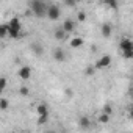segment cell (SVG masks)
Here are the masks:
<instances>
[{"label":"cell","mask_w":133,"mask_h":133,"mask_svg":"<svg viewBox=\"0 0 133 133\" xmlns=\"http://www.w3.org/2000/svg\"><path fill=\"white\" fill-rule=\"evenodd\" d=\"M30 10L38 17H47L49 5H45L42 0H31V2H30Z\"/></svg>","instance_id":"cell-1"},{"label":"cell","mask_w":133,"mask_h":133,"mask_svg":"<svg viewBox=\"0 0 133 133\" xmlns=\"http://www.w3.org/2000/svg\"><path fill=\"white\" fill-rule=\"evenodd\" d=\"M8 27H10V36L13 39H17L22 36V24L17 17H13L10 22H8Z\"/></svg>","instance_id":"cell-2"},{"label":"cell","mask_w":133,"mask_h":133,"mask_svg":"<svg viewBox=\"0 0 133 133\" xmlns=\"http://www.w3.org/2000/svg\"><path fill=\"white\" fill-rule=\"evenodd\" d=\"M59 16H61V10H59V6H56V5H49L47 17H49L50 21H56V19H59Z\"/></svg>","instance_id":"cell-3"},{"label":"cell","mask_w":133,"mask_h":133,"mask_svg":"<svg viewBox=\"0 0 133 133\" xmlns=\"http://www.w3.org/2000/svg\"><path fill=\"white\" fill-rule=\"evenodd\" d=\"M110 64H111V56L103 55L102 58H99L96 61V69H107V68H110Z\"/></svg>","instance_id":"cell-4"},{"label":"cell","mask_w":133,"mask_h":133,"mask_svg":"<svg viewBox=\"0 0 133 133\" xmlns=\"http://www.w3.org/2000/svg\"><path fill=\"white\" fill-rule=\"evenodd\" d=\"M75 27H77V24H75L74 19H64L63 24H61V28H63L66 33H72V31H75Z\"/></svg>","instance_id":"cell-5"},{"label":"cell","mask_w":133,"mask_h":133,"mask_svg":"<svg viewBox=\"0 0 133 133\" xmlns=\"http://www.w3.org/2000/svg\"><path fill=\"white\" fill-rule=\"evenodd\" d=\"M119 49H121V52H124V50H133V41L130 38H122L119 41Z\"/></svg>","instance_id":"cell-6"},{"label":"cell","mask_w":133,"mask_h":133,"mask_svg":"<svg viewBox=\"0 0 133 133\" xmlns=\"http://www.w3.org/2000/svg\"><path fill=\"white\" fill-rule=\"evenodd\" d=\"M53 59L58 61V63L66 61V52L63 50V47H56V49L53 50Z\"/></svg>","instance_id":"cell-7"},{"label":"cell","mask_w":133,"mask_h":133,"mask_svg":"<svg viewBox=\"0 0 133 133\" xmlns=\"http://www.w3.org/2000/svg\"><path fill=\"white\" fill-rule=\"evenodd\" d=\"M19 77L22 78V80H30V77H31V68H28V66H24V68H21L19 69Z\"/></svg>","instance_id":"cell-8"},{"label":"cell","mask_w":133,"mask_h":133,"mask_svg":"<svg viewBox=\"0 0 133 133\" xmlns=\"http://www.w3.org/2000/svg\"><path fill=\"white\" fill-rule=\"evenodd\" d=\"M100 33H102L103 38H110L111 33H113V27H111L110 24H103V25L100 27Z\"/></svg>","instance_id":"cell-9"},{"label":"cell","mask_w":133,"mask_h":133,"mask_svg":"<svg viewBox=\"0 0 133 133\" xmlns=\"http://www.w3.org/2000/svg\"><path fill=\"white\" fill-rule=\"evenodd\" d=\"M47 113H49V108H47L45 103H39V105L36 107V114H38V116H41V114H47Z\"/></svg>","instance_id":"cell-10"},{"label":"cell","mask_w":133,"mask_h":133,"mask_svg":"<svg viewBox=\"0 0 133 133\" xmlns=\"http://www.w3.org/2000/svg\"><path fill=\"white\" fill-rule=\"evenodd\" d=\"M10 36V27L8 24H3V25H0V38H6Z\"/></svg>","instance_id":"cell-11"},{"label":"cell","mask_w":133,"mask_h":133,"mask_svg":"<svg viewBox=\"0 0 133 133\" xmlns=\"http://www.w3.org/2000/svg\"><path fill=\"white\" fill-rule=\"evenodd\" d=\"M66 35H68V33H66L63 28H58V30L55 31V39H56V41H64Z\"/></svg>","instance_id":"cell-12"},{"label":"cell","mask_w":133,"mask_h":133,"mask_svg":"<svg viewBox=\"0 0 133 133\" xmlns=\"http://www.w3.org/2000/svg\"><path fill=\"white\" fill-rule=\"evenodd\" d=\"M83 45V39L82 38H74L72 41H71V47H74V49H78V47H82Z\"/></svg>","instance_id":"cell-13"},{"label":"cell","mask_w":133,"mask_h":133,"mask_svg":"<svg viewBox=\"0 0 133 133\" xmlns=\"http://www.w3.org/2000/svg\"><path fill=\"white\" fill-rule=\"evenodd\" d=\"M8 107H10V102H8L5 97H2V99H0V110H2V111H6Z\"/></svg>","instance_id":"cell-14"},{"label":"cell","mask_w":133,"mask_h":133,"mask_svg":"<svg viewBox=\"0 0 133 133\" xmlns=\"http://www.w3.org/2000/svg\"><path fill=\"white\" fill-rule=\"evenodd\" d=\"M31 49H33V52H35L36 55H39V56L44 53V49H42V45H41V44H33V47H31Z\"/></svg>","instance_id":"cell-15"},{"label":"cell","mask_w":133,"mask_h":133,"mask_svg":"<svg viewBox=\"0 0 133 133\" xmlns=\"http://www.w3.org/2000/svg\"><path fill=\"white\" fill-rule=\"evenodd\" d=\"M110 117H111V114H108V113H105V111H103V113L99 116V121H100L102 124H107V122L110 121Z\"/></svg>","instance_id":"cell-16"},{"label":"cell","mask_w":133,"mask_h":133,"mask_svg":"<svg viewBox=\"0 0 133 133\" xmlns=\"http://www.w3.org/2000/svg\"><path fill=\"white\" fill-rule=\"evenodd\" d=\"M47 121H49V113H47V114H41V116H38V124H39V125H44Z\"/></svg>","instance_id":"cell-17"},{"label":"cell","mask_w":133,"mask_h":133,"mask_svg":"<svg viewBox=\"0 0 133 133\" xmlns=\"http://www.w3.org/2000/svg\"><path fill=\"white\" fill-rule=\"evenodd\" d=\"M78 124H80L82 128H88V127H89V119H88V117H80Z\"/></svg>","instance_id":"cell-18"},{"label":"cell","mask_w":133,"mask_h":133,"mask_svg":"<svg viewBox=\"0 0 133 133\" xmlns=\"http://www.w3.org/2000/svg\"><path fill=\"white\" fill-rule=\"evenodd\" d=\"M107 5H108L111 10H117V8H119V2H117V0H108Z\"/></svg>","instance_id":"cell-19"},{"label":"cell","mask_w":133,"mask_h":133,"mask_svg":"<svg viewBox=\"0 0 133 133\" xmlns=\"http://www.w3.org/2000/svg\"><path fill=\"white\" fill-rule=\"evenodd\" d=\"M122 56L125 59H133V50H124L122 52Z\"/></svg>","instance_id":"cell-20"},{"label":"cell","mask_w":133,"mask_h":133,"mask_svg":"<svg viewBox=\"0 0 133 133\" xmlns=\"http://www.w3.org/2000/svg\"><path fill=\"white\" fill-rule=\"evenodd\" d=\"M6 83H8V82H6V78H5V77L0 78V89H2V91L6 88Z\"/></svg>","instance_id":"cell-21"},{"label":"cell","mask_w":133,"mask_h":133,"mask_svg":"<svg viewBox=\"0 0 133 133\" xmlns=\"http://www.w3.org/2000/svg\"><path fill=\"white\" fill-rule=\"evenodd\" d=\"M94 69H96V66H94V68H86L85 74H86V75H92V74H94Z\"/></svg>","instance_id":"cell-22"},{"label":"cell","mask_w":133,"mask_h":133,"mask_svg":"<svg viewBox=\"0 0 133 133\" xmlns=\"http://www.w3.org/2000/svg\"><path fill=\"white\" fill-rule=\"evenodd\" d=\"M85 19H86V14H85V13H78V17H77V21H78V22H83Z\"/></svg>","instance_id":"cell-23"},{"label":"cell","mask_w":133,"mask_h":133,"mask_svg":"<svg viewBox=\"0 0 133 133\" xmlns=\"http://www.w3.org/2000/svg\"><path fill=\"white\" fill-rule=\"evenodd\" d=\"M21 94H22V96H27V94H28V88L22 86V88H21Z\"/></svg>","instance_id":"cell-24"},{"label":"cell","mask_w":133,"mask_h":133,"mask_svg":"<svg viewBox=\"0 0 133 133\" xmlns=\"http://www.w3.org/2000/svg\"><path fill=\"white\" fill-rule=\"evenodd\" d=\"M103 111H105V113H108V114H111V113H113L111 107H108V105H107V107H103Z\"/></svg>","instance_id":"cell-25"},{"label":"cell","mask_w":133,"mask_h":133,"mask_svg":"<svg viewBox=\"0 0 133 133\" xmlns=\"http://www.w3.org/2000/svg\"><path fill=\"white\" fill-rule=\"evenodd\" d=\"M66 3H68L69 6H75V3H77V2H74V0H66Z\"/></svg>","instance_id":"cell-26"},{"label":"cell","mask_w":133,"mask_h":133,"mask_svg":"<svg viewBox=\"0 0 133 133\" xmlns=\"http://www.w3.org/2000/svg\"><path fill=\"white\" fill-rule=\"evenodd\" d=\"M128 116H130V117L133 119V105H131V107L128 108Z\"/></svg>","instance_id":"cell-27"},{"label":"cell","mask_w":133,"mask_h":133,"mask_svg":"<svg viewBox=\"0 0 133 133\" xmlns=\"http://www.w3.org/2000/svg\"><path fill=\"white\" fill-rule=\"evenodd\" d=\"M100 2H102V3H107V2H108V0H100Z\"/></svg>","instance_id":"cell-28"},{"label":"cell","mask_w":133,"mask_h":133,"mask_svg":"<svg viewBox=\"0 0 133 133\" xmlns=\"http://www.w3.org/2000/svg\"><path fill=\"white\" fill-rule=\"evenodd\" d=\"M74 2H77V3H78V2H82V0H74Z\"/></svg>","instance_id":"cell-29"}]
</instances>
